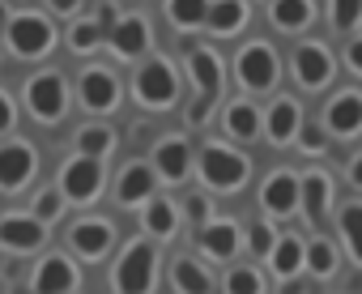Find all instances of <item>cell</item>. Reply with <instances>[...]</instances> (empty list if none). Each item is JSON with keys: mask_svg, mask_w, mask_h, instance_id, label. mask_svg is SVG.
<instances>
[{"mask_svg": "<svg viewBox=\"0 0 362 294\" xmlns=\"http://www.w3.org/2000/svg\"><path fill=\"white\" fill-rule=\"evenodd\" d=\"M145 226H149L158 239L175 235V209H170V201H149V209H145Z\"/></svg>", "mask_w": 362, "mask_h": 294, "instance_id": "4dcf8cb0", "label": "cell"}, {"mask_svg": "<svg viewBox=\"0 0 362 294\" xmlns=\"http://www.w3.org/2000/svg\"><path fill=\"white\" fill-rule=\"evenodd\" d=\"M77 5H81V0H52L56 13H77Z\"/></svg>", "mask_w": 362, "mask_h": 294, "instance_id": "ee69618b", "label": "cell"}, {"mask_svg": "<svg viewBox=\"0 0 362 294\" xmlns=\"http://www.w3.org/2000/svg\"><path fill=\"white\" fill-rule=\"evenodd\" d=\"M149 192H153V175H149L145 167H128V171L119 175V192H115V196H119L124 205H136V201H145Z\"/></svg>", "mask_w": 362, "mask_h": 294, "instance_id": "d4e9b609", "label": "cell"}, {"mask_svg": "<svg viewBox=\"0 0 362 294\" xmlns=\"http://www.w3.org/2000/svg\"><path fill=\"white\" fill-rule=\"evenodd\" d=\"M111 43H115L119 56H141V52L149 47V26H145V18H124V22H115Z\"/></svg>", "mask_w": 362, "mask_h": 294, "instance_id": "d6986e66", "label": "cell"}, {"mask_svg": "<svg viewBox=\"0 0 362 294\" xmlns=\"http://www.w3.org/2000/svg\"><path fill=\"white\" fill-rule=\"evenodd\" d=\"M35 167H39V158H35L30 145H22V141L0 145V188H9V192L26 188L30 175H35Z\"/></svg>", "mask_w": 362, "mask_h": 294, "instance_id": "9c48e42d", "label": "cell"}, {"mask_svg": "<svg viewBox=\"0 0 362 294\" xmlns=\"http://www.w3.org/2000/svg\"><path fill=\"white\" fill-rule=\"evenodd\" d=\"M175 94H179V77L166 60H145L136 69V98L145 107H170Z\"/></svg>", "mask_w": 362, "mask_h": 294, "instance_id": "277c9868", "label": "cell"}, {"mask_svg": "<svg viewBox=\"0 0 362 294\" xmlns=\"http://www.w3.org/2000/svg\"><path fill=\"white\" fill-rule=\"evenodd\" d=\"M94 22H98V26H103V30H107V26H111V22H115V9H111V5H103V9H98V18H94Z\"/></svg>", "mask_w": 362, "mask_h": 294, "instance_id": "f6af8a7d", "label": "cell"}, {"mask_svg": "<svg viewBox=\"0 0 362 294\" xmlns=\"http://www.w3.org/2000/svg\"><path fill=\"white\" fill-rule=\"evenodd\" d=\"M0 22H5V5H0Z\"/></svg>", "mask_w": 362, "mask_h": 294, "instance_id": "bcb514c9", "label": "cell"}, {"mask_svg": "<svg viewBox=\"0 0 362 294\" xmlns=\"http://www.w3.org/2000/svg\"><path fill=\"white\" fill-rule=\"evenodd\" d=\"M188 73H192V81H197V90L205 98H218V90H222V60L209 47H192L188 52Z\"/></svg>", "mask_w": 362, "mask_h": 294, "instance_id": "2e32d148", "label": "cell"}, {"mask_svg": "<svg viewBox=\"0 0 362 294\" xmlns=\"http://www.w3.org/2000/svg\"><path fill=\"white\" fill-rule=\"evenodd\" d=\"M252 252L256 256H269L273 252V230L269 226H252Z\"/></svg>", "mask_w": 362, "mask_h": 294, "instance_id": "74e56055", "label": "cell"}, {"mask_svg": "<svg viewBox=\"0 0 362 294\" xmlns=\"http://www.w3.org/2000/svg\"><path fill=\"white\" fill-rule=\"evenodd\" d=\"M52 43H56V30H52L47 18H39V13H22V18L9 22V47H13L18 56L39 60V56L52 52Z\"/></svg>", "mask_w": 362, "mask_h": 294, "instance_id": "3957f363", "label": "cell"}, {"mask_svg": "<svg viewBox=\"0 0 362 294\" xmlns=\"http://www.w3.org/2000/svg\"><path fill=\"white\" fill-rule=\"evenodd\" d=\"M201 247L214 256V260H230L235 247H239V226L235 222H214L201 230Z\"/></svg>", "mask_w": 362, "mask_h": 294, "instance_id": "44dd1931", "label": "cell"}, {"mask_svg": "<svg viewBox=\"0 0 362 294\" xmlns=\"http://www.w3.org/2000/svg\"><path fill=\"white\" fill-rule=\"evenodd\" d=\"M188 213H192V218L201 222V218L209 213V205H205V196H192V205H188Z\"/></svg>", "mask_w": 362, "mask_h": 294, "instance_id": "b9f144b4", "label": "cell"}, {"mask_svg": "<svg viewBox=\"0 0 362 294\" xmlns=\"http://www.w3.org/2000/svg\"><path fill=\"white\" fill-rule=\"evenodd\" d=\"M332 73H337V60H332V52L324 43H303L294 52V77H298V86L324 90L332 81Z\"/></svg>", "mask_w": 362, "mask_h": 294, "instance_id": "52a82bcc", "label": "cell"}, {"mask_svg": "<svg viewBox=\"0 0 362 294\" xmlns=\"http://www.w3.org/2000/svg\"><path fill=\"white\" fill-rule=\"evenodd\" d=\"M260 205H264L269 213H277V218L294 213V209H298V175H290V171L269 175L264 188H260Z\"/></svg>", "mask_w": 362, "mask_h": 294, "instance_id": "7c38bea8", "label": "cell"}, {"mask_svg": "<svg viewBox=\"0 0 362 294\" xmlns=\"http://www.w3.org/2000/svg\"><path fill=\"white\" fill-rule=\"evenodd\" d=\"M81 102L90 111H111L119 102V81L103 69H86L81 73Z\"/></svg>", "mask_w": 362, "mask_h": 294, "instance_id": "4fadbf2b", "label": "cell"}, {"mask_svg": "<svg viewBox=\"0 0 362 294\" xmlns=\"http://www.w3.org/2000/svg\"><path fill=\"white\" fill-rule=\"evenodd\" d=\"M170 277H175L179 294H209V273H205L197 260H179V264L170 269Z\"/></svg>", "mask_w": 362, "mask_h": 294, "instance_id": "4316f807", "label": "cell"}, {"mask_svg": "<svg viewBox=\"0 0 362 294\" xmlns=\"http://www.w3.org/2000/svg\"><path fill=\"white\" fill-rule=\"evenodd\" d=\"M341 235H345V243H349V256L362 264V205H358V201L341 209Z\"/></svg>", "mask_w": 362, "mask_h": 294, "instance_id": "f546056e", "label": "cell"}, {"mask_svg": "<svg viewBox=\"0 0 362 294\" xmlns=\"http://www.w3.org/2000/svg\"><path fill=\"white\" fill-rule=\"evenodd\" d=\"M111 239H115V230H111L107 218H86V222L73 226V247H77L81 256H90V260H98V256L111 247Z\"/></svg>", "mask_w": 362, "mask_h": 294, "instance_id": "e0dca14e", "label": "cell"}, {"mask_svg": "<svg viewBox=\"0 0 362 294\" xmlns=\"http://www.w3.org/2000/svg\"><path fill=\"white\" fill-rule=\"evenodd\" d=\"M26 107H30V115H35V119L56 124V119L64 115V107H69L64 77H60V73H43V77H35V81L26 86Z\"/></svg>", "mask_w": 362, "mask_h": 294, "instance_id": "8992f818", "label": "cell"}, {"mask_svg": "<svg viewBox=\"0 0 362 294\" xmlns=\"http://www.w3.org/2000/svg\"><path fill=\"white\" fill-rule=\"evenodd\" d=\"M98 39H103V26H98V22H77L73 35H69V43H73L77 52H90Z\"/></svg>", "mask_w": 362, "mask_h": 294, "instance_id": "e575fe53", "label": "cell"}, {"mask_svg": "<svg viewBox=\"0 0 362 294\" xmlns=\"http://www.w3.org/2000/svg\"><path fill=\"white\" fill-rule=\"evenodd\" d=\"M209 107H214V98H205V94H201V98L188 107V124H201V119L209 115Z\"/></svg>", "mask_w": 362, "mask_h": 294, "instance_id": "f35d334b", "label": "cell"}, {"mask_svg": "<svg viewBox=\"0 0 362 294\" xmlns=\"http://www.w3.org/2000/svg\"><path fill=\"white\" fill-rule=\"evenodd\" d=\"M60 188H64V196H73V201H90L98 188H103V163L98 158H73V163H64V171H60Z\"/></svg>", "mask_w": 362, "mask_h": 294, "instance_id": "ba28073f", "label": "cell"}, {"mask_svg": "<svg viewBox=\"0 0 362 294\" xmlns=\"http://www.w3.org/2000/svg\"><path fill=\"white\" fill-rule=\"evenodd\" d=\"M294 132H298V102L294 98H277L273 111H269V141L286 145Z\"/></svg>", "mask_w": 362, "mask_h": 294, "instance_id": "7402d4cb", "label": "cell"}, {"mask_svg": "<svg viewBox=\"0 0 362 294\" xmlns=\"http://www.w3.org/2000/svg\"><path fill=\"white\" fill-rule=\"evenodd\" d=\"M77 286V269L69 256H47L35 273V294H69Z\"/></svg>", "mask_w": 362, "mask_h": 294, "instance_id": "9a60e30c", "label": "cell"}, {"mask_svg": "<svg viewBox=\"0 0 362 294\" xmlns=\"http://www.w3.org/2000/svg\"><path fill=\"white\" fill-rule=\"evenodd\" d=\"M298 201L307 205V218L311 226H324L328 218V205H332V180L324 171H311L307 180H298Z\"/></svg>", "mask_w": 362, "mask_h": 294, "instance_id": "5bb4252c", "label": "cell"}, {"mask_svg": "<svg viewBox=\"0 0 362 294\" xmlns=\"http://www.w3.org/2000/svg\"><path fill=\"white\" fill-rule=\"evenodd\" d=\"M345 64H349V69L362 77V39H354V43L345 47Z\"/></svg>", "mask_w": 362, "mask_h": 294, "instance_id": "ab89813d", "label": "cell"}, {"mask_svg": "<svg viewBox=\"0 0 362 294\" xmlns=\"http://www.w3.org/2000/svg\"><path fill=\"white\" fill-rule=\"evenodd\" d=\"M311 18H315L311 0H273V22L281 30H303V26H311Z\"/></svg>", "mask_w": 362, "mask_h": 294, "instance_id": "603a6c76", "label": "cell"}, {"mask_svg": "<svg viewBox=\"0 0 362 294\" xmlns=\"http://www.w3.org/2000/svg\"><path fill=\"white\" fill-rule=\"evenodd\" d=\"M5 128H13V102H9V94H0V132Z\"/></svg>", "mask_w": 362, "mask_h": 294, "instance_id": "60d3db41", "label": "cell"}, {"mask_svg": "<svg viewBox=\"0 0 362 294\" xmlns=\"http://www.w3.org/2000/svg\"><path fill=\"white\" fill-rule=\"evenodd\" d=\"M111 145H115V136H111L107 128H81V136H77V150H81L86 158H103Z\"/></svg>", "mask_w": 362, "mask_h": 294, "instance_id": "1f68e13d", "label": "cell"}, {"mask_svg": "<svg viewBox=\"0 0 362 294\" xmlns=\"http://www.w3.org/2000/svg\"><path fill=\"white\" fill-rule=\"evenodd\" d=\"M166 18H170L175 26L192 30V26H201V22L209 18V0H166Z\"/></svg>", "mask_w": 362, "mask_h": 294, "instance_id": "484cf974", "label": "cell"}, {"mask_svg": "<svg viewBox=\"0 0 362 294\" xmlns=\"http://www.w3.org/2000/svg\"><path fill=\"white\" fill-rule=\"evenodd\" d=\"M39 243H43V222L39 218H26V213L0 218V247H9V252H35Z\"/></svg>", "mask_w": 362, "mask_h": 294, "instance_id": "8fae6325", "label": "cell"}, {"mask_svg": "<svg viewBox=\"0 0 362 294\" xmlns=\"http://www.w3.org/2000/svg\"><path fill=\"white\" fill-rule=\"evenodd\" d=\"M209 30L214 35H235L247 26V5L243 0H218V5H209Z\"/></svg>", "mask_w": 362, "mask_h": 294, "instance_id": "ffe728a7", "label": "cell"}, {"mask_svg": "<svg viewBox=\"0 0 362 294\" xmlns=\"http://www.w3.org/2000/svg\"><path fill=\"white\" fill-rule=\"evenodd\" d=\"M60 205H64V192H43L39 205H35V218H39V222H52V218L60 213Z\"/></svg>", "mask_w": 362, "mask_h": 294, "instance_id": "d590c367", "label": "cell"}, {"mask_svg": "<svg viewBox=\"0 0 362 294\" xmlns=\"http://www.w3.org/2000/svg\"><path fill=\"white\" fill-rule=\"evenodd\" d=\"M328 13H332L337 30H354V26H362V0H332Z\"/></svg>", "mask_w": 362, "mask_h": 294, "instance_id": "d6a6232c", "label": "cell"}, {"mask_svg": "<svg viewBox=\"0 0 362 294\" xmlns=\"http://www.w3.org/2000/svg\"><path fill=\"white\" fill-rule=\"evenodd\" d=\"M201 175H205L209 188L230 192V188H239V184L247 180V158L235 154V150H226V145H205V154H201Z\"/></svg>", "mask_w": 362, "mask_h": 294, "instance_id": "7a4b0ae2", "label": "cell"}, {"mask_svg": "<svg viewBox=\"0 0 362 294\" xmlns=\"http://www.w3.org/2000/svg\"><path fill=\"white\" fill-rule=\"evenodd\" d=\"M303 252H307V247H303L294 235L281 239V243L273 247V273H277V277H294V273L303 269Z\"/></svg>", "mask_w": 362, "mask_h": 294, "instance_id": "83f0119b", "label": "cell"}, {"mask_svg": "<svg viewBox=\"0 0 362 294\" xmlns=\"http://www.w3.org/2000/svg\"><path fill=\"white\" fill-rule=\"evenodd\" d=\"M303 264L324 281V277H332V273H337V247H332V243H324V239H315V243H307Z\"/></svg>", "mask_w": 362, "mask_h": 294, "instance_id": "f1b7e54d", "label": "cell"}, {"mask_svg": "<svg viewBox=\"0 0 362 294\" xmlns=\"http://www.w3.org/2000/svg\"><path fill=\"white\" fill-rule=\"evenodd\" d=\"M226 132L239 136V141H252V136L260 132V111H256L252 102H235V107H226Z\"/></svg>", "mask_w": 362, "mask_h": 294, "instance_id": "cb8c5ba5", "label": "cell"}, {"mask_svg": "<svg viewBox=\"0 0 362 294\" xmlns=\"http://www.w3.org/2000/svg\"><path fill=\"white\" fill-rule=\"evenodd\" d=\"M158 277V256L149 243H128L115 264V294H149Z\"/></svg>", "mask_w": 362, "mask_h": 294, "instance_id": "6da1fadb", "label": "cell"}, {"mask_svg": "<svg viewBox=\"0 0 362 294\" xmlns=\"http://www.w3.org/2000/svg\"><path fill=\"white\" fill-rule=\"evenodd\" d=\"M349 180H354V188H362V154H354V163H349Z\"/></svg>", "mask_w": 362, "mask_h": 294, "instance_id": "7bdbcfd3", "label": "cell"}, {"mask_svg": "<svg viewBox=\"0 0 362 294\" xmlns=\"http://www.w3.org/2000/svg\"><path fill=\"white\" fill-rule=\"evenodd\" d=\"M226 294H264V281L256 269H235L226 277Z\"/></svg>", "mask_w": 362, "mask_h": 294, "instance_id": "836d02e7", "label": "cell"}, {"mask_svg": "<svg viewBox=\"0 0 362 294\" xmlns=\"http://www.w3.org/2000/svg\"><path fill=\"white\" fill-rule=\"evenodd\" d=\"M192 158V150H188V141L184 136H166V141H158V150H153V163H158V171L170 180V184H179L188 175V163Z\"/></svg>", "mask_w": 362, "mask_h": 294, "instance_id": "ac0fdd59", "label": "cell"}, {"mask_svg": "<svg viewBox=\"0 0 362 294\" xmlns=\"http://www.w3.org/2000/svg\"><path fill=\"white\" fill-rule=\"evenodd\" d=\"M298 145H303L307 154H320V150H324V132H320L315 124H307V128L298 132Z\"/></svg>", "mask_w": 362, "mask_h": 294, "instance_id": "8d00e7d4", "label": "cell"}, {"mask_svg": "<svg viewBox=\"0 0 362 294\" xmlns=\"http://www.w3.org/2000/svg\"><path fill=\"white\" fill-rule=\"evenodd\" d=\"M324 124L332 136H358L362 132V94L358 90H341L328 111H324Z\"/></svg>", "mask_w": 362, "mask_h": 294, "instance_id": "30bf717a", "label": "cell"}, {"mask_svg": "<svg viewBox=\"0 0 362 294\" xmlns=\"http://www.w3.org/2000/svg\"><path fill=\"white\" fill-rule=\"evenodd\" d=\"M235 77L247 90H273L277 86V52L264 43H247L235 60Z\"/></svg>", "mask_w": 362, "mask_h": 294, "instance_id": "5b68a950", "label": "cell"}]
</instances>
